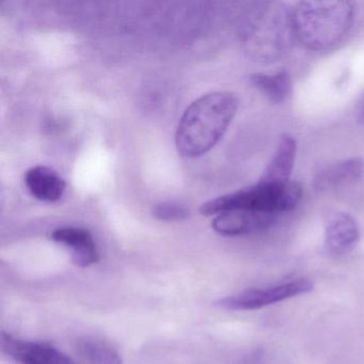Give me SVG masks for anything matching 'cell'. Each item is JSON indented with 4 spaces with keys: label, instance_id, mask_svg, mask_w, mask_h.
Listing matches in <instances>:
<instances>
[{
    "label": "cell",
    "instance_id": "obj_1",
    "mask_svg": "<svg viewBox=\"0 0 364 364\" xmlns=\"http://www.w3.org/2000/svg\"><path fill=\"white\" fill-rule=\"evenodd\" d=\"M238 108V100L225 91L208 93L187 107L178 123L176 141L178 152L197 157L221 139Z\"/></svg>",
    "mask_w": 364,
    "mask_h": 364
},
{
    "label": "cell",
    "instance_id": "obj_2",
    "mask_svg": "<svg viewBox=\"0 0 364 364\" xmlns=\"http://www.w3.org/2000/svg\"><path fill=\"white\" fill-rule=\"evenodd\" d=\"M355 7L349 1H301L291 12L294 37L312 50H327L350 31Z\"/></svg>",
    "mask_w": 364,
    "mask_h": 364
},
{
    "label": "cell",
    "instance_id": "obj_3",
    "mask_svg": "<svg viewBox=\"0 0 364 364\" xmlns=\"http://www.w3.org/2000/svg\"><path fill=\"white\" fill-rule=\"evenodd\" d=\"M302 188L297 182L257 184L202 204L200 212L205 216L219 215L229 210H242L278 215L293 210L301 199Z\"/></svg>",
    "mask_w": 364,
    "mask_h": 364
},
{
    "label": "cell",
    "instance_id": "obj_4",
    "mask_svg": "<svg viewBox=\"0 0 364 364\" xmlns=\"http://www.w3.org/2000/svg\"><path fill=\"white\" fill-rule=\"evenodd\" d=\"M291 12L280 3L265 4L251 23L247 48L253 58L272 63L287 50L294 36Z\"/></svg>",
    "mask_w": 364,
    "mask_h": 364
},
{
    "label": "cell",
    "instance_id": "obj_5",
    "mask_svg": "<svg viewBox=\"0 0 364 364\" xmlns=\"http://www.w3.org/2000/svg\"><path fill=\"white\" fill-rule=\"evenodd\" d=\"M314 289L310 279L300 278L266 287H249L240 293L221 298L216 306L223 310L253 311L284 301L297 296L306 295Z\"/></svg>",
    "mask_w": 364,
    "mask_h": 364
},
{
    "label": "cell",
    "instance_id": "obj_6",
    "mask_svg": "<svg viewBox=\"0 0 364 364\" xmlns=\"http://www.w3.org/2000/svg\"><path fill=\"white\" fill-rule=\"evenodd\" d=\"M1 350L18 364H76L52 345L22 340L5 331L1 332Z\"/></svg>",
    "mask_w": 364,
    "mask_h": 364
},
{
    "label": "cell",
    "instance_id": "obj_7",
    "mask_svg": "<svg viewBox=\"0 0 364 364\" xmlns=\"http://www.w3.org/2000/svg\"><path fill=\"white\" fill-rule=\"evenodd\" d=\"M277 215L235 210L221 213L213 220L215 232L223 236H240L263 231L274 225Z\"/></svg>",
    "mask_w": 364,
    "mask_h": 364
},
{
    "label": "cell",
    "instance_id": "obj_8",
    "mask_svg": "<svg viewBox=\"0 0 364 364\" xmlns=\"http://www.w3.org/2000/svg\"><path fill=\"white\" fill-rule=\"evenodd\" d=\"M52 238L71 250L72 262L78 267H89L101 259L92 234L84 228H58L53 231Z\"/></svg>",
    "mask_w": 364,
    "mask_h": 364
},
{
    "label": "cell",
    "instance_id": "obj_9",
    "mask_svg": "<svg viewBox=\"0 0 364 364\" xmlns=\"http://www.w3.org/2000/svg\"><path fill=\"white\" fill-rule=\"evenodd\" d=\"M363 172L364 161L361 159L353 157L336 161L317 172L313 180V186L318 191L348 186L359 181Z\"/></svg>",
    "mask_w": 364,
    "mask_h": 364
},
{
    "label": "cell",
    "instance_id": "obj_10",
    "mask_svg": "<svg viewBox=\"0 0 364 364\" xmlns=\"http://www.w3.org/2000/svg\"><path fill=\"white\" fill-rule=\"evenodd\" d=\"M359 240V228L353 217L344 213L330 217L325 230V244L330 252L334 255L349 252Z\"/></svg>",
    "mask_w": 364,
    "mask_h": 364
},
{
    "label": "cell",
    "instance_id": "obj_11",
    "mask_svg": "<svg viewBox=\"0 0 364 364\" xmlns=\"http://www.w3.org/2000/svg\"><path fill=\"white\" fill-rule=\"evenodd\" d=\"M25 184L36 199L56 202L63 197L65 182L52 168L36 166L25 173Z\"/></svg>",
    "mask_w": 364,
    "mask_h": 364
},
{
    "label": "cell",
    "instance_id": "obj_12",
    "mask_svg": "<svg viewBox=\"0 0 364 364\" xmlns=\"http://www.w3.org/2000/svg\"><path fill=\"white\" fill-rule=\"evenodd\" d=\"M297 142L293 136L284 134L279 140L274 156L264 170L259 181L266 183H284L291 178L295 165Z\"/></svg>",
    "mask_w": 364,
    "mask_h": 364
},
{
    "label": "cell",
    "instance_id": "obj_13",
    "mask_svg": "<svg viewBox=\"0 0 364 364\" xmlns=\"http://www.w3.org/2000/svg\"><path fill=\"white\" fill-rule=\"evenodd\" d=\"M251 84L272 103H282L291 97L293 82L289 72L257 73L251 75Z\"/></svg>",
    "mask_w": 364,
    "mask_h": 364
},
{
    "label": "cell",
    "instance_id": "obj_14",
    "mask_svg": "<svg viewBox=\"0 0 364 364\" xmlns=\"http://www.w3.org/2000/svg\"><path fill=\"white\" fill-rule=\"evenodd\" d=\"M80 357L90 364H122L120 353L107 343L93 338H80L76 342Z\"/></svg>",
    "mask_w": 364,
    "mask_h": 364
},
{
    "label": "cell",
    "instance_id": "obj_15",
    "mask_svg": "<svg viewBox=\"0 0 364 364\" xmlns=\"http://www.w3.org/2000/svg\"><path fill=\"white\" fill-rule=\"evenodd\" d=\"M153 216L159 220L178 221L184 220L189 216L188 208L182 204L174 202H163L157 204L152 210Z\"/></svg>",
    "mask_w": 364,
    "mask_h": 364
},
{
    "label": "cell",
    "instance_id": "obj_16",
    "mask_svg": "<svg viewBox=\"0 0 364 364\" xmlns=\"http://www.w3.org/2000/svg\"><path fill=\"white\" fill-rule=\"evenodd\" d=\"M357 117L359 119L360 122L364 124V95L362 97L361 101H360L359 105L357 108Z\"/></svg>",
    "mask_w": 364,
    "mask_h": 364
}]
</instances>
